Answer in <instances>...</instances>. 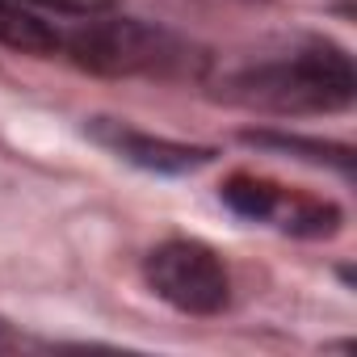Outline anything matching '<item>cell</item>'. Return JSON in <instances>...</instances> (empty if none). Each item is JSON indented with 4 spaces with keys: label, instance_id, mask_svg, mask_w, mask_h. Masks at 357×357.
Listing matches in <instances>:
<instances>
[{
    "label": "cell",
    "instance_id": "obj_6",
    "mask_svg": "<svg viewBox=\"0 0 357 357\" xmlns=\"http://www.w3.org/2000/svg\"><path fill=\"white\" fill-rule=\"evenodd\" d=\"M240 139L252 143V147H278V151H290V155H298V160L332 164V168H340V172H353V151H349L344 143H324V139L282 135V130H244Z\"/></svg>",
    "mask_w": 357,
    "mask_h": 357
},
{
    "label": "cell",
    "instance_id": "obj_4",
    "mask_svg": "<svg viewBox=\"0 0 357 357\" xmlns=\"http://www.w3.org/2000/svg\"><path fill=\"white\" fill-rule=\"evenodd\" d=\"M89 135L109 147L114 155H122L126 164H139L147 172H194L202 164L215 160L211 147H194V143H176V139H155V135H143L135 126H122V122H109V118H93L89 122Z\"/></svg>",
    "mask_w": 357,
    "mask_h": 357
},
{
    "label": "cell",
    "instance_id": "obj_5",
    "mask_svg": "<svg viewBox=\"0 0 357 357\" xmlns=\"http://www.w3.org/2000/svg\"><path fill=\"white\" fill-rule=\"evenodd\" d=\"M0 43L13 51H26V55H55L63 38L43 17L22 9L17 0H0Z\"/></svg>",
    "mask_w": 357,
    "mask_h": 357
},
{
    "label": "cell",
    "instance_id": "obj_9",
    "mask_svg": "<svg viewBox=\"0 0 357 357\" xmlns=\"http://www.w3.org/2000/svg\"><path fill=\"white\" fill-rule=\"evenodd\" d=\"M38 9L51 13H68V17H105L109 9H118V0H30Z\"/></svg>",
    "mask_w": 357,
    "mask_h": 357
},
{
    "label": "cell",
    "instance_id": "obj_8",
    "mask_svg": "<svg viewBox=\"0 0 357 357\" xmlns=\"http://www.w3.org/2000/svg\"><path fill=\"white\" fill-rule=\"evenodd\" d=\"M273 219L286 231H294V236H332L340 227V211L332 202H307V198H298V202L282 198V206L273 211Z\"/></svg>",
    "mask_w": 357,
    "mask_h": 357
},
{
    "label": "cell",
    "instance_id": "obj_7",
    "mask_svg": "<svg viewBox=\"0 0 357 357\" xmlns=\"http://www.w3.org/2000/svg\"><path fill=\"white\" fill-rule=\"evenodd\" d=\"M282 190L273 181H257V176H231L223 185V202L244 215V219H273V211L282 206Z\"/></svg>",
    "mask_w": 357,
    "mask_h": 357
},
{
    "label": "cell",
    "instance_id": "obj_1",
    "mask_svg": "<svg viewBox=\"0 0 357 357\" xmlns=\"http://www.w3.org/2000/svg\"><path fill=\"white\" fill-rule=\"evenodd\" d=\"M357 93L353 59L336 47H307L294 59L252 68L231 80V97L278 114H328L344 109Z\"/></svg>",
    "mask_w": 357,
    "mask_h": 357
},
{
    "label": "cell",
    "instance_id": "obj_10",
    "mask_svg": "<svg viewBox=\"0 0 357 357\" xmlns=\"http://www.w3.org/2000/svg\"><path fill=\"white\" fill-rule=\"evenodd\" d=\"M17 349H22V336L13 332V324L5 315H0V353H17Z\"/></svg>",
    "mask_w": 357,
    "mask_h": 357
},
{
    "label": "cell",
    "instance_id": "obj_3",
    "mask_svg": "<svg viewBox=\"0 0 357 357\" xmlns=\"http://www.w3.org/2000/svg\"><path fill=\"white\" fill-rule=\"evenodd\" d=\"M143 278L155 290V298H164L168 307L185 311V315H215L231 298L223 261L198 240H168L151 248Z\"/></svg>",
    "mask_w": 357,
    "mask_h": 357
},
{
    "label": "cell",
    "instance_id": "obj_2",
    "mask_svg": "<svg viewBox=\"0 0 357 357\" xmlns=\"http://www.w3.org/2000/svg\"><path fill=\"white\" fill-rule=\"evenodd\" d=\"M68 51L80 68L101 76H164L190 63V47L160 26L114 17L93 22L68 38Z\"/></svg>",
    "mask_w": 357,
    "mask_h": 357
}]
</instances>
